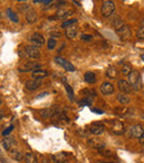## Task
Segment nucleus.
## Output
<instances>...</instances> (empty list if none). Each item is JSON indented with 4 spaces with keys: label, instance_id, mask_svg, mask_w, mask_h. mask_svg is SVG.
<instances>
[{
    "label": "nucleus",
    "instance_id": "nucleus-1",
    "mask_svg": "<svg viewBox=\"0 0 144 163\" xmlns=\"http://www.w3.org/2000/svg\"><path fill=\"white\" fill-rule=\"evenodd\" d=\"M127 82L130 83L131 88L133 90L135 91H139L142 89V78H141V74L139 73V71H132L130 73L129 76H127Z\"/></svg>",
    "mask_w": 144,
    "mask_h": 163
},
{
    "label": "nucleus",
    "instance_id": "nucleus-2",
    "mask_svg": "<svg viewBox=\"0 0 144 163\" xmlns=\"http://www.w3.org/2000/svg\"><path fill=\"white\" fill-rule=\"evenodd\" d=\"M115 10V5L113 1H110V0H107L104 1L102 5V8H101V13L104 18H109Z\"/></svg>",
    "mask_w": 144,
    "mask_h": 163
},
{
    "label": "nucleus",
    "instance_id": "nucleus-3",
    "mask_svg": "<svg viewBox=\"0 0 144 163\" xmlns=\"http://www.w3.org/2000/svg\"><path fill=\"white\" fill-rule=\"evenodd\" d=\"M54 61H56V64H60L64 70L69 71V72H73V71H76V67L71 64V62H69L68 60H66L64 58H61V57H56V58H54Z\"/></svg>",
    "mask_w": 144,
    "mask_h": 163
},
{
    "label": "nucleus",
    "instance_id": "nucleus-4",
    "mask_svg": "<svg viewBox=\"0 0 144 163\" xmlns=\"http://www.w3.org/2000/svg\"><path fill=\"white\" fill-rule=\"evenodd\" d=\"M39 67H40V64H38L37 61L31 60V61H28V62H26L23 66L20 67L19 71H20V72H29V71L37 70V69H39Z\"/></svg>",
    "mask_w": 144,
    "mask_h": 163
},
{
    "label": "nucleus",
    "instance_id": "nucleus-5",
    "mask_svg": "<svg viewBox=\"0 0 144 163\" xmlns=\"http://www.w3.org/2000/svg\"><path fill=\"white\" fill-rule=\"evenodd\" d=\"M143 133H144V129L141 124H134V125H132L131 129H130V136H131V138L140 139Z\"/></svg>",
    "mask_w": 144,
    "mask_h": 163
},
{
    "label": "nucleus",
    "instance_id": "nucleus-6",
    "mask_svg": "<svg viewBox=\"0 0 144 163\" xmlns=\"http://www.w3.org/2000/svg\"><path fill=\"white\" fill-rule=\"evenodd\" d=\"M26 51V54H27L28 57H30V58L32 59H38L40 58V50L38 49V47L36 46H27L25 49Z\"/></svg>",
    "mask_w": 144,
    "mask_h": 163
},
{
    "label": "nucleus",
    "instance_id": "nucleus-7",
    "mask_svg": "<svg viewBox=\"0 0 144 163\" xmlns=\"http://www.w3.org/2000/svg\"><path fill=\"white\" fill-rule=\"evenodd\" d=\"M30 41L32 42V44L36 47H41L42 44L44 43V37L42 36L41 33H38V32H36V33H33L31 37H30Z\"/></svg>",
    "mask_w": 144,
    "mask_h": 163
},
{
    "label": "nucleus",
    "instance_id": "nucleus-8",
    "mask_svg": "<svg viewBox=\"0 0 144 163\" xmlns=\"http://www.w3.org/2000/svg\"><path fill=\"white\" fill-rule=\"evenodd\" d=\"M117 36H119L122 40H127V39H129L130 37H131V29H130L129 26L124 24V26H123L121 29L117 30Z\"/></svg>",
    "mask_w": 144,
    "mask_h": 163
},
{
    "label": "nucleus",
    "instance_id": "nucleus-9",
    "mask_svg": "<svg viewBox=\"0 0 144 163\" xmlns=\"http://www.w3.org/2000/svg\"><path fill=\"white\" fill-rule=\"evenodd\" d=\"M53 163H66L69 160V153L67 152H59V153L54 154L51 156Z\"/></svg>",
    "mask_w": 144,
    "mask_h": 163
},
{
    "label": "nucleus",
    "instance_id": "nucleus-10",
    "mask_svg": "<svg viewBox=\"0 0 144 163\" xmlns=\"http://www.w3.org/2000/svg\"><path fill=\"white\" fill-rule=\"evenodd\" d=\"M57 112H59V111H57V108L52 107V108H48V109L40 110L39 115H41L43 119H47V118H53V115H56Z\"/></svg>",
    "mask_w": 144,
    "mask_h": 163
},
{
    "label": "nucleus",
    "instance_id": "nucleus-11",
    "mask_svg": "<svg viewBox=\"0 0 144 163\" xmlns=\"http://www.w3.org/2000/svg\"><path fill=\"white\" fill-rule=\"evenodd\" d=\"M117 88L120 89V91H122V92L125 93V94H127V93H130L132 90H133L131 88V85H130V83L127 82V80H122V79L117 81Z\"/></svg>",
    "mask_w": 144,
    "mask_h": 163
},
{
    "label": "nucleus",
    "instance_id": "nucleus-12",
    "mask_svg": "<svg viewBox=\"0 0 144 163\" xmlns=\"http://www.w3.org/2000/svg\"><path fill=\"white\" fill-rule=\"evenodd\" d=\"M16 144H17V141L15 140L13 136H6L5 139L2 140V145L7 151H10L11 148H13Z\"/></svg>",
    "mask_w": 144,
    "mask_h": 163
},
{
    "label": "nucleus",
    "instance_id": "nucleus-13",
    "mask_svg": "<svg viewBox=\"0 0 144 163\" xmlns=\"http://www.w3.org/2000/svg\"><path fill=\"white\" fill-rule=\"evenodd\" d=\"M101 92L105 95L112 94L114 92V87H113V84L111 82H104L101 85Z\"/></svg>",
    "mask_w": 144,
    "mask_h": 163
},
{
    "label": "nucleus",
    "instance_id": "nucleus-14",
    "mask_svg": "<svg viewBox=\"0 0 144 163\" xmlns=\"http://www.w3.org/2000/svg\"><path fill=\"white\" fill-rule=\"evenodd\" d=\"M111 128H112V131L117 134H122L124 132V125H123L122 122L117 121V120L112 122V127Z\"/></svg>",
    "mask_w": 144,
    "mask_h": 163
},
{
    "label": "nucleus",
    "instance_id": "nucleus-15",
    "mask_svg": "<svg viewBox=\"0 0 144 163\" xmlns=\"http://www.w3.org/2000/svg\"><path fill=\"white\" fill-rule=\"evenodd\" d=\"M90 132L94 135H99V134H102L104 132V127L100 123H93L90 127Z\"/></svg>",
    "mask_w": 144,
    "mask_h": 163
},
{
    "label": "nucleus",
    "instance_id": "nucleus-16",
    "mask_svg": "<svg viewBox=\"0 0 144 163\" xmlns=\"http://www.w3.org/2000/svg\"><path fill=\"white\" fill-rule=\"evenodd\" d=\"M41 84L42 83L40 82V80H34L33 79V80H29L26 82V88H27L28 90L33 91V90H37L38 88L41 87Z\"/></svg>",
    "mask_w": 144,
    "mask_h": 163
},
{
    "label": "nucleus",
    "instance_id": "nucleus-17",
    "mask_svg": "<svg viewBox=\"0 0 144 163\" xmlns=\"http://www.w3.org/2000/svg\"><path fill=\"white\" fill-rule=\"evenodd\" d=\"M48 76V72L46 70H41V69H37V70L32 71V78L34 80H41V79L46 78Z\"/></svg>",
    "mask_w": 144,
    "mask_h": 163
},
{
    "label": "nucleus",
    "instance_id": "nucleus-18",
    "mask_svg": "<svg viewBox=\"0 0 144 163\" xmlns=\"http://www.w3.org/2000/svg\"><path fill=\"white\" fill-rule=\"evenodd\" d=\"M37 13L34 10H30V11L26 12V20L28 21V23H34V22L37 21Z\"/></svg>",
    "mask_w": 144,
    "mask_h": 163
},
{
    "label": "nucleus",
    "instance_id": "nucleus-19",
    "mask_svg": "<svg viewBox=\"0 0 144 163\" xmlns=\"http://www.w3.org/2000/svg\"><path fill=\"white\" fill-rule=\"evenodd\" d=\"M9 152H10L11 158L15 159L16 161H22L23 159H25V154H22L21 152L18 151V150H16V149H11Z\"/></svg>",
    "mask_w": 144,
    "mask_h": 163
},
{
    "label": "nucleus",
    "instance_id": "nucleus-20",
    "mask_svg": "<svg viewBox=\"0 0 144 163\" xmlns=\"http://www.w3.org/2000/svg\"><path fill=\"white\" fill-rule=\"evenodd\" d=\"M112 26H113V28H114L115 30H119V29H121V28L124 26V21H123L122 19H121V17H119V16H117V17L113 19V21H112Z\"/></svg>",
    "mask_w": 144,
    "mask_h": 163
},
{
    "label": "nucleus",
    "instance_id": "nucleus-21",
    "mask_svg": "<svg viewBox=\"0 0 144 163\" xmlns=\"http://www.w3.org/2000/svg\"><path fill=\"white\" fill-rule=\"evenodd\" d=\"M117 101H119L121 104H129L130 102H131V99H130V97L127 94H125V93H120V94H117Z\"/></svg>",
    "mask_w": 144,
    "mask_h": 163
},
{
    "label": "nucleus",
    "instance_id": "nucleus-22",
    "mask_svg": "<svg viewBox=\"0 0 144 163\" xmlns=\"http://www.w3.org/2000/svg\"><path fill=\"white\" fill-rule=\"evenodd\" d=\"M117 74H119V71H117V69L115 68V67H109L107 70V77L110 79H115L117 77Z\"/></svg>",
    "mask_w": 144,
    "mask_h": 163
},
{
    "label": "nucleus",
    "instance_id": "nucleus-23",
    "mask_svg": "<svg viewBox=\"0 0 144 163\" xmlns=\"http://www.w3.org/2000/svg\"><path fill=\"white\" fill-rule=\"evenodd\" d=\"M25 162L26 163H38V159L36 156V154H33L32 152H27L25 154Z\"/></svg>",
    "mask_w": 144,
    "mask_h": 163
},
{
    "label": "nucleus",
    "instance_id": "nucleus-24",
    "mask_svg": "<svg viewBox=\"0 0 144 163\" xmlns=\"http://www.w3.org/2000/svg\"><path fill=\"white\" fill-rule=\"evenodd\" d=\"M84 80L86 82L90 83V84H93V83L97 82V78H95V74L91 71H88V72L84 73Z\"/></svg>",
    "mask_w": 144,
    "mask_h": 163
},
{
    "label": "nucleus",
    "instance_id": "nucleus-25",
    "mask_svg": "<svg viewBox=\"0 0 144 163\" xmlns=\"http://www.w3.org/2000/svg\"><path fill=\"white\" fill-rule=\"evenodd\" d=\"M77 33H78V29L76 27H73V26L66 30V37L68 39H73L74 37L77 36Z\"/></svg>",
    "mask_w": 144,
    "mask_h": 163
},
{
    "label": "nucleus",
    "instance_id": "nucleus-26",
    "mask_svg": "<svg viewBox=\"0 0 144 163\" xmlns=\"http://www.w3.org/2000/svg\"><path fill=\"white\" fill-rule=\"evenodd\" d=\"M7 15H8V17H9V19L12 22H16V23L19 22V17H18V15L16 13V12H13L10 8H8L7 9Z\"/></svg>",
    "mask_w": 144,
    "mask_h": 163
},
{
    "label": "nucleus",
    "instance_id": "nucleus-27",
    "mask_svg": "<svg viewBox=\"0 0 144 163\" xmlns=\"http://www.w3.org/2000/svg\"><path fill=\"white\" fill-rule=\"evenodd\" d=\"M77 22H78V20L77 19H68L66 20V21L63 22V23L61 24L62 28H69V27H72L73 24H76Z\"/></svg>",
    "mask_w": 144,
    "mask_h": 163
},
{
    "label": "nucleus",
    "instance_id": "nucleus-28",
    "mask_svg": "<svg viewBox=\"0 0 144 163\" xmlns=\"http://www.w3.org/2000/svg\"><path fill=\"white\" fill-rule=\"evenodd\" d=\"M56 46H57V39H54V38H50L48 40V42H47V47H48L49 50H53L56 48Z\"/></svg>",
    "mask_w": 144,
    "mask_h": 163
},
{
    "label": "nucleus",
    "instance_id": "nucleus-29",
    "mask_svg": "<svg viewBox=\"0 0 144 163\" xmlns=\"http://www.w3.org/2000/svg\"><path fill=\"white\" fill-rule=\"evenodd\" d=\"M121 72H122L123 76H129L130 73L132 72V69H131V66L130 64H124L121 69Z\"/></svg>",
    "mask_w": 144,
    "mask_h": 163
},
{
    "label": "nucleus",
    "instance_id": "nucleus-30",
    "mask_svg": "<svg viewBox=\"0 0 144 163\" xmlns=\"http://www.w3.org/2000/svg\"><path fill=\"white\" fill-rule=\"evenodd\" d=\"M66 90H67V93H68V97L70 100H73L74 98V92H73V89L70 87L69 84H66Z\"/></svg>",
    "mask_w": 144,
    "mask_h": 163
},
{
    "label": "nucleus",
    "instance_id": "nucleus-31",
    "mask_svg": "<svg viewBox=\"0 0 144 163\" xmlns=\"http://www.w3.org/2000/svg\"><path fill=\"white\" fill-rule=\"evenodd\" d=\"M137 38H139V39L144 40V26H142V27L140 28L139 30H137Z\"/></svg>",
    "mask_w": 144,
    "mask_h": 163
},
{
    "label": "nucleus",
    "instance_id": "nucleus-32",
    "mask_svg": "<svg viewBox=\"0 0 144 163\" xmlns=\"http://www.w3.org/2000/svg\"><path fill=\"white\" fill-rule=\"evenodd\" d=\"M81 40H83V41H91V40H92V37H91L90 34H82V36H81Z\"/></svg>",
    "mask_w": 144,
    "mask_h": 163
},
{
    "label": "nucleus",
    "instance_id": "nucleus-33",
    "mask_svg": "<svg viewBox=\"0 0 144 163\" xmlns=\"http://www.w3.org/2000/svg\"><path fill=\"white\" fill-rule=\"evenodd\" d=\"M12 130H13V125H10V127H8L5 131H2V135H8Z\"/></svg>",
    "mask_w": 144,
    "mask_h": 163
},
{
    "label": "nucleus",
    "instance_id": "nucleus-34",
    "mask_svg": "<svg viewBox=\"0 0 144 163\" xmlns=\"http://www.w3.org/2000/svg\"><path fill=\"white\" fill-rule=\"evenodd\" d=\"M50 34H51V36H52V38H54V37H58V38H59V37H61V36H62L61 32H58V31H56V32H51V33H50ZM54 39H56V38H54Z\"/></svg>",
    "mask_w": 144,
    "mask_h": 163
},
{
    "label": "nucleus",
    "instance_id": "nucleus-35",
    "mask_svg": "<svg viewBox=\"0 0 144 163\" xmlns=\"http://www.w3.org/2000/svg\"><path fill=\"white\" fill-rule=\"evenodd\" d=\"M139 141H140V143H141L142 145H144V133L142 134V136L139 139Z\"/></svg>",
    "mask_w": 144,
    "mask_h": 163
},
{
    "label": "nucleus",
    "instance_id": "nucleus-36",
    "mask_svg": "<svg viewBox=\"0 0 144 163\" xmlns=\"http://www.w3.org/2000/svg\"><path fill=\"white\" fill-rule=\"evenodd\" d=\"M92 111H94L95 113H100V115H102V113H103L102 110H99V109H92Z\"/></svg>",
    "mask_w": 144,
    "mask_h": 163
},
{
    "label": "nucleus",
    "instance_id": "nucleus-37",
    "mask_svg": "<svg viewBox=\"0 0 144 163\" xmlns=\"http://www.w3.org/2000/svg\"><path fill=\"white\" fill-rule=\"evenodd\" d=\"M73 3H76L78 7H81V5H80V3H79V1H73Z\"/></svg>",
    "mask_w": 144,
    "mask_h": 163
},
{
    "label": "nucleus",
    "instance_id": "nucleus-38",
    "mask_svg": "<svg viewBox=\"0 0 144 163\" xmlns=\"http://www.w3.org/2000/svg\"><path fill=\"white\" fill-rule=\"evenodd\" d=\"M2 117H3V113H2V111H1V110H0V120L2 119Z\"/></svg>",
    "mask_w": 144,
    "mask_h": 163
},
{
    "label": "nucleus",
    "instance_id": "nucleus-39",
    "mask_svg": "<svg viewBox=\"0 0 144 163\" xmlns=\"http://www.w3.org/2000/svg\"><path fill=\"white\" fill-rule=\"evenodd\" d=\"M141 58H142V60L144 61V53H143V54H142V56H141Z\"/></svg>",
    "mask_w": 144,
    "mask_h": 163
},
{
    "label": "nucleus",
    "instance_id": "nucleus-40",
    "mask_svg": "<svg viewBox=\"0 0 144 163\" xmlns=\"http://www.w3.org/2000/svg\"><path fill=\"white\" fill-rule=\"evenodd\" d=\"M142 26H144V19L142 20Z\"/></svg>",
    "mask_w": 144,
    "mask_h": 163
},
{
    "label": "nucleus",
    "instance_id": "nucleus-41",
    "mask_svg": "<svg viewBox=\"0 0 144 163\" xmlns=\"http://www.w3.org/2000/svg\"><path fill=\"white\" fill-rule=\"evenodd\" d=\"M1 103H2V100H1V99H0V104H1Z\"/></svg>",
    "mask_w": 144,
    "mask_h": 163
},
{
    "label": "nucleus",
    "instance_id": "nucleus-42",
    "mask_svg": "<svg viewBox=\"0 0 144 163\" xmlns=\"http://www.w3.org/2000/svg\"><path fill=\"white\" fill-rule=\"evenodd\" d=\"M103 163H113V162H103Z\"/></svg>",
    "mask_w": 144,
    "mask_h": 163
}]
</instances>
